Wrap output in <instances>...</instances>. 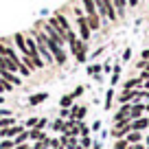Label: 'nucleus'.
<instances>
[{"instance_id": "obj_1", "label": "nucleus", "mask_w": 149, "mask_h": 149, "mask_svg": "<svg viewBox=\"0 0 149 149\" xmlns=\"http://www.w3.org/2000/svg\"><path fill=\"white\" fill-rule=\"evenodd\" d=\"M68 51H70V55L74 57L77 64H86V59H88V42L79 40V35L72 37L68 42Z\"/></svg>"}, {"instance_id": "obj_2", "label": "nucleus", "mask_w": 149, "mask_h": 149, "mask_svg": "<svg viewBox=\"0 0 149 149\" xmlns=\"http://www.w3.org/2000/svg\"><path fill=\"white\" fill-rule=\"evenodd\" d=\"M74 31H77V35H79V40H84V42H90V40H92V31H90V26H88L86 15L74 18Z\"/></svg>"}, {"instance_id": "obj_3", "label": "nucleus", "mask_w": 149, "mask_h": 149, "mask_svg": "<svg viewBox=\"0 0 149 149\" xmlns=\"http://www.w3.org/2000/svg\"><path fill=\"white\" fill-rule=\"evenodd\" d=\"M130 130H132V118H125V121L114 123V127L110 130V136H112L114 140H116V138H125Z\"/></svg>"}, {"instance_id": "obj_4", "label": "nucleus", "mask_w": 149, "mask_h": 149, "mask_svg": "<svg viewBox=\"0 0 149 149\" xmlns=\"http://www.w3.org/2000/svg\"><path fill=\"white\" fill-rule=\"evenodd\" d=\"M11 42H13L15 51H18L20 55H29V51H26V35H24V33H15V35L11 37Z\"/></svg>"}, {"instance_id": "obj_5", "label": "nucleus", "mask_w": 149, "mask_h": 149, "mask_svg": "<svg viewBox=\"0 0 149 149\" xmlns=\"http://www.w3.org/2000/svg\"><path fill=\"white\" fill-rule=\"evenodd\" d=\"M53 20H55V22L59 24V29H61V31H64V33H68V31H72V29H74L72 24H70V20L66 18V15L61 13V11H55V15H53Z\"/></svg>"}, {"instance_id": "obj_6", "label": "nucleus", "mask_w": 149, "mask_h": 149, "mask_svg": "<svg viewBox=\"0 0 149 149\" xmlns=\"http://www.w3.org/2000/svg\"><path fill=\"white\" fill-rule=\"evenodd\" d=\"M0 79L9 81V84H13V86H22V79L18 77V72H11V70H5V68H0Z\"/></svg>"}, {"instance_id": "obj_7", "label": "nucleus", "mask_w": 149, "mask_h": 149, "mask_svg": "<svg viewBox=\"0 0 149 149\" xmlns=\"http://www.w3.org/2000/svg\"><path fill=\"white\" fill-rule=\"evenodd\" d=\"M86 20H88V26H90V31H92V33H97V31H101V29H103V22H101V15H99V13H88V15H86Z\"/></svg>"}, {"instance_id": "obj_8", "label": "nucleus", "mask_w": 149, "mask_h": 149, "mask_svg": "<svg viewBox=\"0 0 149 149\" xmlns=\"http://www.w3.org/2000/svg\"><path fill=\"white\" fill-rule=\"evenodd\" d=\"M86 114H88V107H86V105H77V103H72V107H70V118H74V121H84Z\"/></svg>"}, {"instance_id": "obj_9", "label": "nucleus", "mask_w": 149, "mask_h": 149, "mask_svg": "<svg viewBox=\"0 0 149 149\" xmlns=\"http://www.w3.org/2000/svg\"><path fill=\"white\" fill-rule=\"evenodd\" d=\"M132 130H136V132H149V116L145 114V116H140V118H134L132 121Z\"/></svg>"}, {"instance_id": "obj_10", "label": "nucleus", "mask_w": 149, "mask_h": 149, "mask_svg": "<svg viewBox=\"0 0 149 149\" xmlns=\"http://www.w3.org/2000/svg\"><path fill=\"white\" fill-rule=\"evenodd\" d=\"M130 110H132V103H123V105L116 110V114H114V118H112V121L118 123V121H125V118H130Z\"/></svg>"}, {"instance_id": "obj_11", "label": "nucleus", "mask_w": 149, "mask_h": 149, "mask_svg": "<svg viewBox=\"0 0 149 149\" xmlns=\"http://www.w3.org/2000/svg\"><path fill=\"white\" fill-rule=\"evenodd\" d=\"M145 116V101H136L132 103V110H130V118L134 121V118H140Z\"/></svg>"}, {"instance_id": "obj_12", "label": "nucleus", "mask_w": 149, "mask_h": 149, "mask_svg": "<svg viewBox=\"0 0 149 149\" xmlns=\"http://www.w3.org/2000/svg\"><path fill=\"white\" fill-rule=\"evenodd\" d=\"M125 140H127L130 145L143 143V140H145V134H143V132H136V130H130V132H127V136H125Z\"/></svg>"}, {"instance_id": "obj_13", "label": "nucleus", "mask_w": 149, "mask_h": 149, "mask_svg": "<svg viewBox=\"0 0 149 149\" xmlns=\"http://www.w3.org/2000/svg\"><path fill=\"white\" fill-rule=\"evenodd\" d=\"M136 99V90H123V92H118V97H116V101L121 103H132Z\"/></svg>"}, {"instance_id": "obj_14", "label": "nucleus", "mask_w": 149, "mask_h": 149, "mask_svg": "<svg viewBox=\"0 0 149 149\" xmlns=\"http://www.w3.org/2000/svg\"><path fill=\"white\" fill-rule=\"evenodd\" d=\"M48 136L44 134V130H37V127H33V130H29V140L31 143H40V140H46Z\"/></svg>"}, {"instance_id": "obj_15", "label": "nucleus", "mask_w": 149, "mask_h": 149, "mask_svg": "<svg viewBox=\"0 0 149 149\" xmlns=\"http://www.w3.org/2000/svg\"><path fill=\"white\" fill-rule=\"evenodd\" d=\"M48 99V92H33L31 97H29V105H40V103H44Z\"/></svg>"}, {"instance_id": "obj_16", "label": "nucleus", "mask_w": 149, "mask_h": 149, "mask_svg": "<svg viewBox=\"0 0 149 149\" xmlns=\"http://www.w3.org/2000/svg\"><path fill=\"white\" fill-rule=\"evenodd\" d=\"M143 86V81H140V77H132V79H125L123 81V90H136Z\"/></svg>"}, {"instance_id": "obj_17", "label": "nucleus", "mask_w": 149, "mask_h": 149, "mask_svg": "<svg viewBox=\"0 0 149 149\" xmlns=\"http://www.w3.org/2000/svg\"><path fill=\"white\" fill-rule=\"evenodd\" d=\"M48 125H51V130L55 132V134H61V132L66 130V121H64V118H59V116H57L55 121H51Z\"/></svg>"}, {"instance_id": "obj_18", "label": "nucleus", "mask_w": 149, "mask_h": 149, "mask_svg": "<svg viewBox=\"0 0 149 149\" xmlns=\"http://www.w3.org/2000/svg\"><path fill=\"white\" fill-rule=\"evenodd\" d=\"M114 9H116L118 20L125 18V9H127V0H114Z\"/></svg>"}, {"instance_id": "obj_19", "label": "nucleus", "mask_w": 149, "mask_h": 149, "mask_svg": "<svg viewBox=\"0 0 149 149\" xmlns=\"http://www.w3.org/2000/svg\"><path fill=\"white\" fill-rule=\"evenodd\" d=\"M112 103H114V90H107V92H105V103H103V110H105V112H110L112 110Z\"/></svg>"}, {"instance_id": "obj_20", "label": "nucleus", "mask_w": 149, "mask_h": 149, "mask_svg": "<svg viewBox=\"0 0 149 149\" xmlns=\"http://www.w3.org/2000/svg\"><path fill=\"white\" fill-rule=\"evenodd\" d=\"M81 5H84L86 15H88V13H97V5H94V0H81Z\"/></svg>"}, {"instance_id": "obj_21", "label": "nucleus", "mask_w": 149, "mask_h": 149, "mask_svg": "<svg viewBox=\"0 0 149 149\" xmlns=\"http://www.w3.org/2000/svg\"><path fill=\"white\" fill-rule=\"evenodd\" d=\"M15 118L13 116H0V130H7V127H13Z\"/></svg>"}, {"instance_id": "obj_22", "label": "nucleus", "mask_w": 149, "mask_h": 149, "mask_svg": "<svg viewBox=\"0 0 149 149\" xmlns=\"http://www.w3.org/2000/svg\"><path fill=\"white\" fill-rule=\"evenodd\" d=\"M72 103H74V99L70 97V92L64 94V97L59 99V107H72Z\"/></svg>"}, {"instance_id": "obj_23", "label": "nucleus", "mask_w": 149, "mask_h": 149, "mask_svg": "<svg viewBox=\"0 0 149 149\" xmlns=\"http://www.w3.org/2000/svg\"><path fill=\"white\" fill-rule=\"evenodd\" d=\"M92 143H94L92 136H79V145L84 149H92Z\"/></svg>"}, {"instance_id": "obj_24", "label": "nucleus", "mask_w": 149, "mask_h": 149, "mask_svg": "<svg viewBox=\"0 0 149 149\" xmlns=\"http://www.w3.org/2000/svg\"><path fill=\"white\" fill-rule=\"evenodd\" d=\"M13 143L15 145H22V143H29V130H24V132H20L18 136L13 138Z\"/></svg>"}, {"instance_id": "obj_25", "label": "nucleus", "mask_w": 149, "mask_h": 149, "mask_svg": "<svg viewBox=\"0 0 149 149\" xmlns=\"http://www.w3.org/2000/svg\"><path fill=\"white\" fill-rule=\"evenodd\" d=\"M112 79H110V84L114 86V84H118V79H121V66H114V68H112Z\"/></svg>"}, {"instance_id": "obj_26", "label": "nucleus", "mask_w": 149, "mask_h": 149, "mask_svg": "<svg viewBox=\"0 0 149 149\" xmlns=\"http://www.w3.org/2000/svg\"><path fill=\"white\" fill-rule=\"evenodd\" d=\"M13 147H15L13 138H0V149H13Z\"/></svg>"}, {"instance_id": "obj_27", "label": "nucleus", "mask_w": 149, "mask_h": 149, "mask_svg": "<svg viewBox=\"0 0 149 149\" xmlns=\"http://www.w3.org/2000/svg\"><path fill=\"white\" fill-rule=\"evenodd\" d=\"M101 72H103V66H99V64L88 66V74H92V77H97V74H101Z\"/></svg>"}, {"instance_id": "obj_28", "label": "nucleus", "mask_w": 149, "mask_h": 149, "mask_svg": "<svg viewBox=\"0 0 149 149\" xmlns=\"http://www.w3.org/2000/svg\"><path fill=\"white\" fill-rule=\"evenodd\" d=\"M90 134H92V130H90L84 121H79V136H90Z\"/></svg>"}, {"instance_id": "obj_29", "label": "nucleus", "mask_w": 149, "mask_h": 149, "mask_svg": "<svg viewBox=\"0 0 149 149\" xmlns=\"http://www.w3.org/2000/svg\"><path fill=\"white\" fill-rule=\"evenodd\" d=\"M51 138L46 140H40V143H33V149H51V143H48Z\"/></svg>"}, {"instance_id": "obj_30", "label": "nucleus", "mask_w": 149, "mask_h": 149, "mask_svg": "<svg viewBox=\"0 0 149 149\" xmlns=\"http://www.w3.org/2000/svg\"><path fill=\"white\" fill-rule=\"evenodd\" d=\"M127 145H130V143H127L125 138H116V140H114V147H112V149H127Z\"/></svg>"}, {"instance_id": "obj_31", "label": "nucleus", "mask_w": 149, "mask_h": 149, "mask_svg": "<svg viewBox=\"0 0 149 149\" xmlns=\"http://www.w3.org/2000/svg\"><path fill=\"white\" fill-rule=\"evenodd\" d=\"M35 125H37V116H31V118H26V121H24V127H26V130H33Z\"/></svg>"}, {"instance_id": "obj_32", "label": "nucleus", "mask_w": 149, "mask_h": 149, "mask_svg": "<svg viewBox=\"0 0 149 149\" xmlns=\"http://www.w3.org/2000/svg\"><path fill=\"white\" fill-rule=\"evenodd\" d=\"M84 90H86V88H84V86H77V88H74V90H72V92H70V97H72V99H79V97H81V94H84Z\"/></svg>"}, {"instance_id": "obj_33", "label": "nucleus", "mask_w": 149, "mask_h": 149, "mask_svg": "<svg viewBox=\"0 0 149 149\" xmlns=\"http://www.w3.org/2000/svg\"><path fill=\"white\" fill-rule=\"evenodd\" d=\"M59 118H70V107H59Z\"/></svg>"}, {"instance_id": "obj_34", "label": "nucleus", "mask_w": 149, "mask_h": 149, "mask_svg": "<svg viewBox=\"0 0 149 149\" xmlns=\"http://www.w3.org/2000/svg\"><path fill=\"white\" fill-rule=\"evenodd\" d=\"M46 125H48V118H37V130H46Z\"/></svg>"}, {"instance_id": "obj_35", "label": "nucleus", "mask_w": 149, "mask_h": 149, "mask_svg": "<svg viewBox=\"0 0 149 149\" xmlns=\"http://www.w3.org/2000/svg\"><path fill=\"white\" fill-rule=\"evenodd\" d=\"M7 44H9V40H0V55L5 57V53H7Z\"/></svg>"}, {"instance_id": "obj_36", "label": "nucleus", "mask_w": 149, "mask_h": 149, "mask_svg": "<svg viewBox=\"0 0 149 149\" xmlns=\"http://www.w3.org/2000/svg\"><path fill=\"white\" fill-rule=\"evenodd\" d=\"M72 13H74V18H79V15H86V11L81 9V7H77V5H74V7H72Z\"/></svg>"}, {"instance_id": "obj_37", "label": "nucleus", "mask_w": 149, "mask_h": 149, "mask_svg": "<svg viewBox=\"0 0 149 149\" xmlns=\"http://www.w3.org/2000/svg\"><path fill=\"white\" fill-rule=\"evenodd\" d=\"M132 59V48H125L123 51V61H130Z\"/></svg>"}, {"instance_id": "obj_38", "label": "nucleus", "mask_w": 149, "mask_h": 149, "mask_svg": "<svg viewBox=\"0 0 149 149\" xmlns=\"http://www.w3.org/2000/svg\"><path fill=\"white\" fill-rule=\"evenodd\" d=\"M13 149H33V143H22V145H15Z\"/></svg>"}, {"instance_id": "obj_39", "label": "nucleus", "mask_w": 149, "mask_h": 149, "mask_svg": "<svg viewBox=\"0 0 149 149\" xmlns=\"http://www.w3.org/2000/svg\"><path fill=\"white\" fill-rule=\"evenodd\" d=\"M0 116H13V112H11V110H5V107H0Z\"/></svg>"}, {"instance_id": "obj_40", "label": "nucleus", "mask_w": 149, "mask_h": 149, "mask_svg": "<svg viewBox=\"0 0 149 149\" xmlns=\"http://www.w3.org/2000/svg\"><path fill=\"white\" fill-rule=\"evenodd\" d=\"M138 77H140V81H147V79H149V72H147V70H140Z\"/></svg>"}, {"instance_id": "obj_41", "label": "nucleus", "mask_w": 149, "mask_h": 149, "mask_svg": "<svg viewBox=\"0 0 149 149\" xmlns=\"http://www.w3.org/2000/svg\"><path fill=\"white\" fill-rule=\"evenodd\" d=\"M112 68H114V66H112V64H110V59H107L105 64H103V72H110Z\"/></svg>"}, {"instance_id": "obj_42", "label": "nucleus", "mask_w": 149, "mask_h": 149, "mask_svg": "<svg viewBox=\"0 0 149 149\" xmlns=\"http://www.w3.org/2000/svg\"><path fill=\"white\" fill-rule=\"evenodd\" d=\"M90 130H92V132H99V130H101V121H94V123H92V127H90Z\"/></svg>"}, {"instance_id": "obj_43", "label": "nucleus", "mask_w": 149, "mask_h": 149, "mask_svg": "<svg viewBox=\"0 0 149 149\" xmlns=\"http://www.w3.org/2000/svg\"><path fill=\"white\" fill-rule=\"evenodd\" d=\"M140 57H143V59H149V46H147V48H143V53H140Z\"/></svg>"}, {"instance_id": "obj_44", "label": "nucleus", "mask_w": 149, "mask_h": 149, "mask_svg": "<svg viewBox=\"0 0 149 149\" xmlns=\"http://www.w3.org/2000/svg\"><path fill=\"white\" fill-rule=\"evenodd\" d=\"M140 88H143V90H149V79H147V81H143V86H140Z\"/></svg>"}, {"instance_id": "obj_45", "label": "nucleus", "mask_w": 149, "mask_h": 149, "mask_svg": "<svg viewBox=\"0 0 149 149\" xmlns=\"http://www.w3.org/2000/svg\"><path fill=\"white\" fill-rule=\"evenodd\" d=\"M145 145L149 147V132H145Z\"/></svg>"}, {"instance_id": "obj_46", "label": "nucleus", "mask_w": 149, "mask_h": 149, "mask_svg": "<svg viewBox=\"0 0 149 149\" xmlns=\"http://www.w3.org/2000/svg\"><path fill=\"white\" fill-rule=\"evenodd\" d=\"M127 2H130V7H136V5H138V0H127Z\"/></svg>"}, {"instance_id": "obj_47", "label": "nucleus", "mask_w": 149, "mask_h": 149, "mask_svg": "<svg viewBox=\"0 0 149 149\" xmlns=\"http://www.w3.org/2000/svg\"><path fill=\"white\" fill-rule=\"evenodd\" d=\"M145 114H149V101H145Z\"/></svg>"}, {"instance_id": "obj_48", "label": "nucleus", "mask_w": 149, "mask_h": 149, "mask_svg": "<svg viewBox=\"0 0 149 149\" xmlns=\"http://www.w3.org/2000/svg\"><path fill=\"white\" fill-rule=\"evenodd\" d=\"M143 70H147V72H149V59H145V68Z\"/></svg>"}, {"instance_id": "obj_49", "label": "nucleus", "mask_w": 149, "mask_h": 149, "mask_svg": "<svg viewBox=\"0 0 149 149\" xmlns=\"http://www.w3.org/2000/svg\"><path fill=\"white\" fill-rule=\"evenodd\" d=\"M143 99H145V101H149V90H145V97Z\"/></svg>"}, {"instance_id": "obj_50", "label": "nucleus", "mask_w": 149, "mask_h": 149, "mask_svg": "<svg viewBox=\"0 0 149 149\" xmlns=\"http://www.w3.org/2000/svg\"><path fill=\"white\" fill-rule=\"evenodd\" d=\"M2 103H5V97H2V94H0V105H2Z\"/></svg>"}, {"instance_id": "obj_51", "label": "nucleus", "mask_w": 149, "mask_h": 149, "mask_svg": "<svg viewBox=\"0 0 149 149\" xmlns=\"http://www.w3.org/2000/svg\"><path fill=\"white\" fill-rule=\"evenodd\" d=\"M2 61H5V57H2V55H0V66H2Z\"/></svg>"}, {"instance_id": "obj_52", "label": "nucleus", "mask_w": 149, "mask_h": 149, "mask_svg": "<svg viewBox=\"0 0 149 149\" xmlns=\"http://www.w3.org/2000/svg\"><path fill=\"white\" fill-rule=\"evenodd\" d=\"M74 149H84V147H81V145H77V147H74Z\"/></svg>"}]
</instances>
